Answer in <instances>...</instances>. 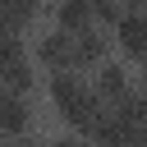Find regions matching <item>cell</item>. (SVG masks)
<instances>
[{
  "label": "cell",
  "instance_id": "1",
  "mask_svg": "<svg viewBox=\"0 0 147 147\" xmlns=\"http://www.w3.org/2000/svg\"><path fill=\"white\" fill-rule=\"evenodd\" d=\"M51 101H55V115H60L69 129H83V133L106 115V106L96 101L92 83H83L78 74H55V78H51Z\"/></svg>",
  "mask_w": 147,
  "mask_h": 147
},
{
  "label": "cell",
  "instance_id": "2",
  "mask_svg": "<svg viewBox=\"0 0 147 147\" xmlns=\"http://www.w3.org/2000/svg\"><path fill=\"white\" fill-rule=\"evenodd\" d=\"M37 64L51 69V74H74V32H60V28L41 32V41H37Z\"/></svg>",
  "mask_w": 147,
  "mask_h": 147
},
{
  "label": "cell",
  "instance_id": "3",
  "mask_svg": "<svg viewBox=\"0 0 147 147\" xmlns=\"http://www.w3.org/2000/svg\"><path fill=\"white\" fill-rule=\"evenodd\" d=\"M115 41H119V51L129 55V60H138V64H147V14H124L119 23H115Z\"/></svg>",
  "mask_w": 147,
  "mask_h": 147
},
{
  "label": "cell",
  "instance_id": "4",
  "mask_svg": "<svg viewBox=\"0 0 147 147\" xmlns=\"http://www.w3.org/2000/svg\"><path fill=\"white\" fill-rule=\"evenodd\" d=\"M92 92H96V101H101L106 110H115L124 96H133L129 74H124L119 64H101V69H96V78H92Z\"/></svg>",
  "mask_w": 147,
  "mask_h": 147
},
{
  "label": "cell",
  "instance_id": "5",
  "mask_svg": "<svg viewBox=\"0 0 147 147\" xmlns=\"http://www.w3.org/2000/svg\"><path fill=\"white\" fill-rule=\"evenodd\" d=\"M106 51H110V37L101 28L74 32V69H101L106 64Z\"/></svg>",
  "mask_w": 147,
  "mask_h": 147
},
{
  "label": "cell",
  "instance_id": "6",
  "mask_svg": "<svg viewBox=\"0 0 147 147\" xmlns=\"http://www.w3.org/2000/svg\"><path fill=\"white\" fill-rule=\"evenodd\" d=\"M28 124H32V106H28V96H9V92H0V138H23Z\"/></svg>",
  "mask_w": 147,
  "mask_h": 147
},
{
  "label": "cell",
  "instance_id": "7",
  "mask_svg": "<svg viewBox=\"0 0 147 147\" xmlns=\"http://www.w3.org/2000/svg\"><path fill=\"white\" fill-rule=\"evenodd\" d=\"M55 28L60 32H87V28H96L92 0H55Z\"/></svg>",
  "mask_w": 147,
  "mask_h": 147
},
{
  "label": "cell",
  "instance_id": "8",
  "mask_svg": "<svg viewBox=\"0 0 147 147\" xmlns=\"http://www.w3.org/2000/svg\"><path fill=\"white\" fill-rule=\"evenodd\" d=\"M87 133H92V147H133V138H138V133H133V129H124L110 110H106Z\"/></svg>",
  "mask_w": 147,
  "mask_h": 147
},
{
  "label": "cell",
  "instance_id": "9",
  "mask_svg": "<svg viewBox=\"0 0 147 147\" xmlns=\"http://www.w3.org/2000/svg\"><path fill=\"white\" fill-rule=\"evenodd\" d=\"M37 9H41V0H0V28L18 37V32L37 18Z\"/></svg>",
  "mask_w": 147,
  "mask_h": 147
},
{
  "label": "cell",
  "instance_id": "10",
  "mask_svg": "<svg viewBox=\"0 0 147 147\" xmlns=\"http://www.w3.org/2000/svg\"><path fill=\"white\" fill-rule=\"evenodd\" d=\"M51 147H92V142H87V138H74V133H64V138H55Z\"/></svg>",
  "mask_w": 147,
  "mask_h": 147
},
{
  "label": "cell",
  "instance_id": "11",
  "mask_svg": "<svg viewBox=\"0 0 147 147\" xmlns=\"http://www.w3.org/2000/svg\"><path fill=\"white\" fill-rule=\"evenodd\" d=\"M14 147H37V142H28V138H18V142H14Z\"/></svg>",
  "mask_w": 147,
  "mask_h": 147
},
{
  "label": "cell",
  "instance_id": "12",
  "mask_svg": "<svg viewBox=\"0 0 147 147\" xmlns=\"http://www.w3.org/2000/svg\"><path fill=\"white\" fill-rule=\"evenodd\" d=\"M142 96H147V87H142Z\"/></svg>",
  "mask_w": 147,
  "mask_h": 147
}]
</instances>
